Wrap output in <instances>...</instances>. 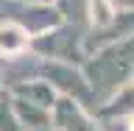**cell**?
<instances>
[{
	"label": "cell",
	"instance_id": "6da1fadb",
	"mask_svg": "<svg viewBox=\"0 0 134 131\" xmlns=\"http://www.w3.org/2000/svg\"><path fill=\"white\" fill-rule=\"evenodd\" d=\"M131 70H134V36H129V39H117L95 61H90L87 78L95 92H109L117 89Z\"/></svg>",
	"mask_w": 134,
	"mask_h": 131
},
{
	"label": "cell",
	"instance_id": "7a4b0ae2",
	"mask_svg": "<svg viewBox=\"0 0 134 131\" xmlns=\"http://www.w3.org/2000/svg\"><path fill=\"white\" fill-rule=\"evenodd\" d=\"M42 73L50 78V87H53V84H56V87H62V89H64L67 95H73L75 100H90V84L84 81V78L75 73L73 67L50 61V64L42 67Z\"/></svg>",
	"mask_w": 134,
	"mask_h": 131
},
{
	"label": "cell",
	"instance_id": "3957f363",
	"mask_svg": "<svg viewBox=\"0 0 134 131\" xmlns=\"http://www.w3.org/2000/svg\"><path fill=\"white\" fill-rule=\"evenodd\" d=\"M75 36L73 28H67V31H53V33H45L39 39L34 42V50H39L45 56H53V59H64V61H73L78 59V50H75Z\"/></svg>",
	"mask_w": 134,
	"mask_h": 131
},
{
	"label": "cell",
	"instance_id": "277c9868",
	"mask_svg": "<svg viewBox=\"0 0 134 131\" xmlns=\"http://www.w3.org/2000/svg\"><path fill=\"white\" fill-rule=\"evenodd\" d=\"M53 120L59 131H95V126L87 120L81 106L70 98H62L59 103H53Z\"/></svg>",
	"mask_w": 134,
	"mask_h": 131
},
{
	"label": "cell",
	"instance_id": "5b68a950",
	"mask_svg": "<svg viewBox=\"0 0 134 131\" xmlns=\"http://www.w3.org/2000/svg\"><path fill=\"white\" fill-rule=\"evenodd\" d=\"M14 95H20L23 100L34 103V106H42V109H50L56 100H53V87L48 81H17L14 87Z\"/></svg>",
	"mask_w": 134,
	"mask_h": 131
},
{
	"label": "cell",
	"instance_id": "8992f818",
	"mask_svg": "<svg viewBox=\"0 0 134 131\" xmlns=\"http://www.w3.org/2000/svg\"><path fill=\"white\" fill-rule=\"evenodd\" d=\"M14 112H17V120L25 123V128H31V131H50L48 109L34 106V103H28V100L17 98V100H14Z\"/></svg>",
	"mask_w": 134,
	"mask_h": 131
},
{
	"label": "cell",
	"instance_id": "52a82bcc",
	"mask_svg": "<svg viewBox=\"0 0 134 131\" xmlns=\"http://www.w3.org/2000/svg\"><path fill=\"white\" fill-rule=\"evenodd\" d=\"M20 48H25V31L17 25H0V50L14 53Z\"/></svg>",
	"mask_w": 134,
	"mask_h": 131
},
{
	"label": "cell",
	"instance_id": "ba28073f",
	"mask_svg": "<svg viewBox=\"0 0 134 131\" xmlns=\"http://www.w3.org/2000/svg\"><path fill=\"white\" fill-rule=\"evenodd\" d=\"M126 112H131L134 115V87H129V89H120L115 95V100L109 103V106H103V115H126Z\"/></svg>",
	"mask_w": 134,
	"mask_h": 131
},
{
	"label": "cell",
	"instance_id": "9c48e42d",
	"mask_svg": "<svg viewBox=\"0 0 134 131\" xmlns=\"http://www.w3.org/2000/svg\"><path fill=\"white\" fill-rule=\"evenodd\" d=\"M0 131H23L14 103H8V98H0Z\"/></svg>",
	"mask_w": 134,
	"mask_h": 131
},
{
	"label": "cell",
	"instance_id": "30bf717a",
	"mask_svg": "<svg viewBox=\"0 0 134 131\" xmlns=\"http://www.w3.org/2000/svg\"><path fill=\"white\" fill-rule=\"evenodd\" d=\"M112 6H120V8H134V0H109Z\"/></svg>",
	"mask_w": 134,
	"mask_h": 131
},
{
	"label": "cell",
	"instance_id": "8fae6325",
	"mask_svg": "<svg viewBox=\"0 0 134 131\" xmlns=\"http://www.w3.org/2000/svg\"><path fill=\"white\" fill-rule=\"evenodd\" d=\"M23 3H48V0H23Z\"/></svg>",
	"mask_w": 134,
	"mask_h": 131
},
{
	"label": "cell",
	"instance_id": "7c38bea8",
	"mask_svg": "<svg viewBox=\"0 0 134 131\" xmlns=\"http://www.w3.org/2000/svg\"><path fill=\"white\" fill-rule=\"evenodd\" d=\"M0 89H3V78H0Z\"/></svg>",
	"mask_w": 134,
	"mask_h": 131
},
{
	"label": "cell",
	"instance_id": "4fadbf2b",
	"mask_svg": "<svg viewBox=\"0 0 134 131\" xmlns=\"http://www.w3.org/2000/svg\"><path fill=\"white\" fill-rule=\"evenodd\" d=\"M131 75H134V70H131Z\"/></svg>",
	"mask_w": 134,
	"mask_h": 131
}]
</instances>
